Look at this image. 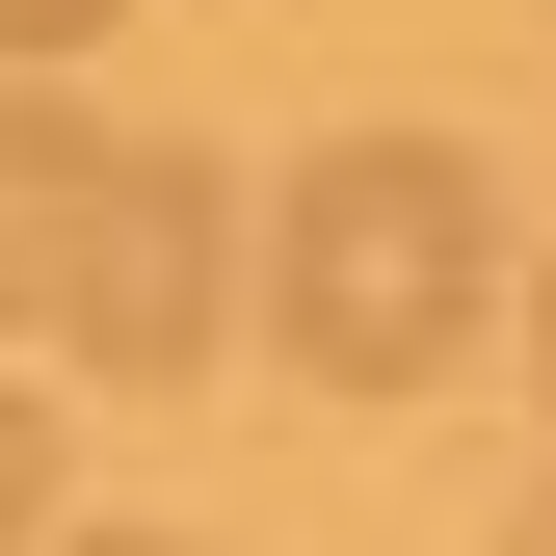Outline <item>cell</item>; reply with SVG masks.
Returning <instances> with one entry per match:
<instances>
[{"mask_svg": "<svg viewBox=\"0 0 556 556\" xmlns=\"http://www.w3.org/2000/svg\"><path fill=\"white\" fill-rule=\"evenodd\" d=\"M132 0H0V80H27V53H106Z\"/></svg>", "mask_w": 556, "mask_h": 556, "instance_id": "277c9868", "label": "cell"}, {"mask_svg": "<svg viewBox=\"0 0 556 556\" xmlns=\"http://www.w3.org/2000/svg\"><path fill=\"white\" fill-rule=\"evenodd\" d=\"M504 556H556V477H530V530H504Z\"/></svg>", "mask_w": 556, "mask_h": 556, "instance_id": "ba28073f", "label": "cell"}, {"mask_svg": "<svg viewBox=\"0 0 556 556\" xmlns=\"http://www.w3.org/2000/svg\"><path fill=\"white\" fill-rule=\"evenodd\" d=\"M27 556H186V530H27Z\"/></svg>", "mask_w": 556, "mask_h": 556, "instance_id": "8992f818", "label": "cell"}, {"mask_svg": "<svg viewBox=\"0 0 556 556\" xmlns=\"http://www.w3.org/2000/svg\"><path fill=\"white\" fill-rule=\"evenodd\" d=\"M80 186H106V132L53 106V80H0V318H53V265H80Z\"/></svg>", "mask_w": 556, "mask_h": 556, "instance_id": "3957f363", "label": "cell"}, {"mask_svg": "<svg viewBox=\"0 0 556 556\" xmlns=\"http://www.w3.org/2000/svg\"><path fill=\"white\" fill-rule=\"evenodd\" d=\"M27 530H53V425L0 397V556H27Z\"/></svg>", "mask_w": 556, "mask_h": 556, "instance_id": "5b68a950", "label": "cell"}, {"mask_svg": "<svg viewBox=\"0 0 556 556\" xmlns=\"http://www.w3.org/2000/svg\"><path fill=\"white\" fill-rule=\"evenodd\" d=\"M213 318H239V186H213V160L160 132V160H106V186H80V265H53V344L160 397V371H213Z\"/></svg>", "mask_w": 556, "mask_h": 556, "instance_id": "7a4b0ae2", "label": "cell"}, {"mask_svg": "<svg viewBox=\"0 0 556 556\" xmlns=\"http://www.w3.org/2000/svg\"><path fill=\"white\" fill-rule=\"evenodd\" d=\"M504 265H530V371H556V239H504Z\"/></svg>", "mask_w": 556, "mask_h": 556, "instance_id": "52a82bcc", "label": "cell"}, {"mask_svg": "<svg viewBox=\"0 0 556 556\" xmlns=\"http://www.w3.org/2000/svg\"><path fill=\"white\" fill-rule=\"evenodd\" d=\"M477 292H504V186H477V132H318L292 186H265V344L344 397H425Z\"/></svg>", "mask_w": 556, "mask_h": 556, "instance_id": "6da1fadb", "label": "cell"}]
</instances>
